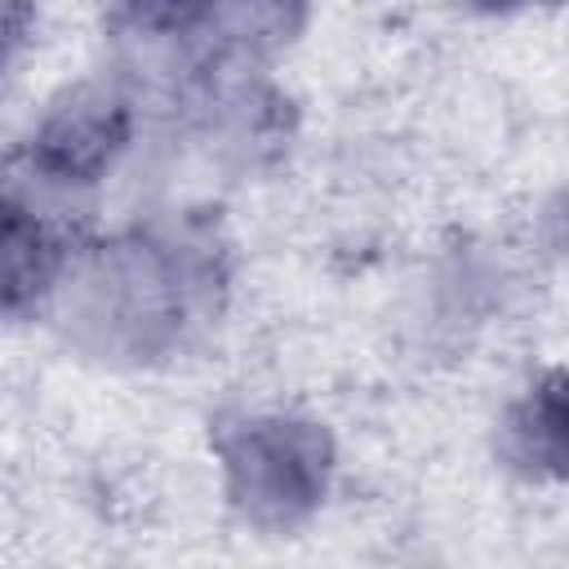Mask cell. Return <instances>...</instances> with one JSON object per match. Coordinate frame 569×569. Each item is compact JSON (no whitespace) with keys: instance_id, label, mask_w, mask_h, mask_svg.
Here are the masks:
<instances>
[{"instance_id":"7a4b0ae2","label":"cell","mask_w":569,"mask_h":569,"mask_svg":"<svg viewBox=\"0 0 569 569\" xmlns=\"http://www.w3.org/2000/svg\"><path fill=\"white\" fill-rule=\"evenodd\" d=\"M231 507L258 529H289L307 520L329 489L333 445L302 418H240L213 436Z\"/></svg>"},{"instance_id":"5b68a950","label":"cell","mask_w":569,"mask_h":569,"mask_svg":"<svg viewBox=\"0 0 569 569\" xmlns=\"http://www.w3.org/2000/svg\"><path fill=\"white\" fill-rule=\"evenodd\" d=\"M502 449L529 476H560L565 471V378H560V369L547 373L507 413Z\"/></svg>"},{"instance_id":"3957f363","label":"cell","mask_w":569,"mask_h":569,"mask_svg":"<svg viewBox=\"0 0 569 569\" xmlns=\"http://www.w3.org/2000/svg\"><path fill=\"white\" fill-rule=\"evenodd\" d=\"M133 111L116 89L80 84L71 89L36 129L31 164L53 182H98L124 151Z\"/></svg>"},{"instance_id":"8992f818","label":"cell","mask_w":569,"mask_h":569,"mask_svg":"<svg viewBox=\"0 0 569 569\" xmlns=\"http://www.w3.org/2000/svg\"><path fill=\"white\" fill-rule=\"evenodd\" d=\"M27 22H31V9L27 4H0V76L9 67V58H13V49H18L22 31H27Z\"/></svg>"},{"instance_id":"277c9868","label":"cell","mask_w":569,"mask_h":569,"mask_svg":"<svg viewBox=\"0 0 569 569\" xmlns=\"http://www.w3.org/2000/svg\"><path fill=\"white\" fill-rule=\"evenodd\" d=\"M67 276V249L22 200L0 196V320L40 307Z\"/></svg>"},{"instance_id":"6da1fadb","label":"cell","mask_w":569,"mask_h":569,"mask_svg":"<svg viewBox=\"0 0 569 569\" xmlns=\"http://www.w3.org/2000/svg\"><path fill=\"white\" fill-rule=\"evenodd\" d=\"M196 249L156 236L98 244L67 280L71 333L102 356H164L191 325L196 302L213 289V267Z\"/></svg>"}]
</instances>
